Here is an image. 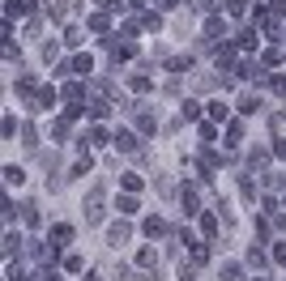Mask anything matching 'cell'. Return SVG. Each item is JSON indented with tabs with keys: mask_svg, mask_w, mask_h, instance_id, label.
<instances>
[{
	"mask_svg": "<svg viewBox=\"0 0 286 281\" xmlns=\"http://www.w3.org/2000/svg\"><path fill=\"white\" fill-rule=\"evenodd\" d=\"M103 217V188H90L86 196V222H99Z\"/></svg>",
	"mask_w": 286,
	"mask_h": 281,
	"instance_id": "obj_1",
	"label": "cell"
},
{
	"mask_svg": "<svg viewBox=\"0 0 286 281\" xmlns=\"http://www.w3.org/2000/svg\"><path fill=\"white\" fill-rule=\"evenodd\" d=\"M115 149H120V154H137V132L120 128V132H115Z\"/></svg>",
	"mask_w": 286,
	"mask_h": 281,
	"instance_id": "obj_2",
	"label": "cell"
},
{
	"mask_svg": "<svg viewBox=\"0 0 286 281\" xmlns=\"http://www.w3.org/2000/svg\"><path fill=\"white\" fill-rule=\"evenodd\" d=\"M222 34H226V26H222V17H209V21H205V47H209V43H218Z\"/></svg>",
	"mask_w": 286,
	"mask_h": 281,
	"instance_id": "obj_3",
	"label": "cell"
},
{
	"mask_svg": "<svg viewBox=\"0 0 286 281\" xmlns=\"http://www.w3.org/2000/svg\"><path fill=\"white\" fill-rule=\"evenodd\" d=\"M30 13V0H5V17L13 21V17H26Z\"/></svg>",
	"mask_w": 286,
	"mask_h": 281,
	"instance_id": "obj_4",
	"label": "cell"
},
{
	"mask_svg": "<svg viewBox=\"0 0 286 281\" xmlns=\"http://www.w3.org/2000/svg\"><path fill=\"white\" fill-rule=\"evenodd\" d=\"M180 200H184V213H188V217H193V213H201V200H197V188H184V196H180Z\"/></svg>",
	"mask_w": 286,
	"mask_h": 281,
	"instance_id": "obj_5",
	"label": "cell"
},
{
	"mask_svg": "<svg viewBox=\"0 0 286 281\" xmlns=\"http://www.w3.org/2000/svg\"><path fill=\"white\" fill-rule=\"evenodd\" d=\"M128 235H133V230H128L124 222H115L111 230H107V239H111V243H115V247H120V243H128Z\"/></svg>",
	"mask_w": 286,
	"mask_h": 281,
	"instance_id": "obj_6",
	"label": "cell"
},
{
	"mask_svg": "<svg viewBox=\"0 0 286 281\" xmlns=\"http://www.w3.org/2000/svg\"><path fill=\"white\" fill-rule=\"evenodd\" d=\"M201 230H205V239L218 235V213H201Z\"/></svg>",
	"mask_w": 286,
	"mask_h": 281,
	"instance_id": "obj_7",
	"label": "cell"
},
{
	"mask_svg": "<svg viewBox=\"0 0 286 281\" xmlns=\"http://www.w3.org/2000/svg\"><path fill=\"white\" fill-rule=\"evenodd\" d=\"M52 107H56V90L47 85V90H39V111H52Z\"/></svg>",
	"mask_w": 286,
	"mask_h": 281,
	"instance_id": "obj_8",
	"label": "cell"
},
{
	"mask_svg": "<svg viewBox=\"0 0 286 281\" xmlns=\"http://www.w3.org/2000/svg\"><path fill=\"white\" fill-rule=\"evenodd\" d=\"M240 111H244V115H256V111H260V98H252V94H244V98H240Z\"/></svg>",
	"mask_w": 286,
	"mask_h": 281,
	"instance_id": "obj_9",
	"label": "cell"
},
{
	"mask_svg": "<svg viewBox=\"0 0 286 281\" xmlns=\"http://www.w3.org/2000/svg\"><path fill=\"white\" fill-rule=\"evenodd\" d=\"M180 115H184V119H197V115H201V103L184 98V103H180Z\"/></svg>",
	"mask_w": 286,
	"mask_h": 281,
	"instance_id": "obj_10",
	"label": "cell"
},
{
	"mask_svg": "<svg viewBox=\"0 0 286 281\" xmlns=\"http://www.w3.org/2000/svg\"><path fill=\"white\" fill-rule=\"evenodd\" d=\"M21 243H26L21 235H5V256H17V251H21Z\"/></svg>",
	"mask_w": 286,
	"mask_h": 281,
	"instance_id": "obj_11",
	"label": "cell"
},
{
	"mask_svg": "<svg viewBox=\"0 0 286 281\" xmlns=\"http://www.w3.org/2000/svg\"><path fill=\"white\" fill-rule=\"evenodd\" d=\"M21 217H26V226H39V205H21Z\"/></svg>",
	"mask_w": 286,
	"mask_h": 281,
	"instance_id": "obj_12",
	"label": "cell"
},
{
	"mask_svg": "<svg viewBox=\"0 0 286 281\" xmlns=\"http://www.w3.org/2000/svg\"><path fill=\"white\" fill-rule=\"evenodd\" d=\"M137 128H141V132H146V137H150V132H154V128H158V119H154V115H146V111H141V115H137Z\"/></svg>",
	"mask_w": 286,
	"mask_h": 281,
	"instance_id": "obj_13",
	"label": "cell"
},
{
	"mask_svg": "<svg viewBox=\"0 0 286 281\" xmlns=\"http://www.w3.org/2000/svg\"><path fill=\"white\" fill-rule=\"evenodd\" d=\"M240 192H244V200H256V183L248 175H240Z\"/></svg>",
	"mask_w": 286,
	"mask_h": 281,
	"instance_id": "obj_14",
	"label": "cell"
},
{
	"mask_svg": "<svg viewBox=\"0 0 286 281\" xmlns=\"http://www.w3.org/2000/svg\"><path fill=\"white\" fill-rule=\"evenodd\" d=\"M226 13H231V17H244V13H248V0H226Z\"/></svg>",
	"mask_w": 286,
	"mask_h": 281,
	"instance_id": "obj_15",
	"label": "cell"
},
{
	"mask_svg": "<svg viewBox=\"0 0 286 281\" xmlns=\"http://www.w3.org/2000/svg\"><path fill=\"white\" fill-rule=\"evenodd\" d=\"M244 141V124H231L226 128V145H240Z\"/></svg>",
	"mask_w": 286,
	"mask_h": 281,
	"instance_id": "obj_16",
	"label": "cell"
},
{
	"mask_svg": "<svg viewBox=\"0 0 286 281\" xmlns=\"http://www.w3.org/2000/svg\"><path fill=\"white\" fill-rule=\"evenodd\" d=\"M222 281H244V268L240 264H226L222 268Z\"/></svg>",
	"mask_w": 286,
	"mask_h": 281,
	"instance_id": "obj_17",
	"label": "cell"
},
{
	"mask_svg": "<svg viewBox=\"0 0 286 281\" xmlns=\"http://www.w3.org/2000/svg\"><path fill=\"white\" fill-rule=\"evenodd\" d=\"M86 111H90V119H103L107 111H111V103H90V107H86Z\"/></svg>",
	"mask_w": 286,
	"mask_h": 281,
	"instance_id": "obj_18",
	"label": "cell"
},
{
	"mask_svg": "<svg viewBox=\"0 0 286 281\" xmlns=\"http://www.w3.org/2000/svg\"><path fill=\"white\" fill-rule=\"evenodd\" d=\"M52 239L56 243H68V239H73V226H52Z\"/></svg>",
	"mask_w": 286,
	"mask_h": 281,
	"instance_id": "obj_19",
	"label": "cell"
},
{
	"mask_svg": "<svg viewBox=\"0 0 286 281\" xmlns=\"http://www.w3.org/2000/svg\"><path fill=\"white\" fill-rule=\"evenodd\" d=\"M115 209L128 217V213H137V200H133V196H120V200H115Z\"/></svg>",
	"mask_w": 286,
	"mask_h": 281,
	"instance_id": "obj_20",
	"label": "cell"
},
{
	"mask_svg": "<svg viewBox=\"0 0 286 281\" xmlns=\"http://www.w3.org/2000/svg\"><path fill=\"white\" fill-rule=\"evenodd\" d=\"M137 264H146V268H150V264H158V256H154V247H141V251H137Z\"/></svg>",
	"mask_w": 286,
	"mask_h": 281,
	"instance_id": "obj_21",
	"label": "cell"
},
{
	"mask_svg": "<svg viewBox=\"0 0 286 281\" xmlns=\"http://www.w3.org/2000/svg\"><path fill=\"white\" fill-rule=\"evenodd\" d=\"M248 162H252V166H265V162H269V149H252V154H248Z\"/></svg>",
	"mask_w": 286,
	"mask_h": 281,
	"instance_id": "obj_22",
	"label": "cell"
},
{
	"mask_svg": "<svg viewBox=\"0 0 286 281\" xmlns=\"http://www.w3.org/2000/svg\"><path fill=\"white\" fill-rule=\"evenodd\" d=\"M5 179L9 183H21V179H26V170H21V166H5Z\"/></svg>",
	"mask_w": 286,
	"mask_h": 281,
	"instance_id": "obj_23",
	"label": "cell"
},
{
	"mask_svg": "<svg viewBox=\"0 0 286 281\" xmlns=\"http://www.w3.org/2000/svg\"><path fill=\"white\" fill-rule=\"evenodd\" d=\"M162 230H166V226L158 222V217H150V222H146V235H150V239H158V235H162Z\"/></svg>",
	"mask_w": 286,
	"mask_h": 281,
	"instance_id": "obj_24",
	"label": "cell"
},
{
	"mask_svg": "<svg viewBox=\"0 0 286 281\" xmlns=\"http://www.w3.org/2000/svg\"><path fill=\"white\" fill-rule=\"evenodd\" d=\"M209 260V247H205V243H197V247H193V264H205Z\"/></svg>",
	"mask_w": 286,
	"mask_h": 281,
	"instance_id": "obj_25",
	"label": "cell"
},
{
	"mask_svg": "<svg viewBox=\"0 0 286 281\" xmlns=\"http://www.w3.org/2000/svg\"><path fill=\"white\" fill-rule=\"evenodd\" d=\"M128 85H133V90H137V94H146V90H150V85H154V81H150V77H141V72H137V77H133V81H128Z\"/></svg>",
	"mask_w": 286,
	"mask_h": 281,
	"instance_id": "obj_26",
	"label": "cell"
},
{
	"mask_svg": "<svg viewBox=\"0 0 286 281\" xmlns=\"http://www.w3.org/2000/svg\"><path fill=\"white\" fill-rule=\"evenodd\" d=\"M90 68H94L90 56H77V60H73V72H90Z\"/></svg>",
	"mask_w": 286,
	"mask_h": 281,
	"instance_id": "obj_27",
	"label": "cell"
},
{
	"mask_svg": "<svg viewBox=\"0 0 286 281\" xmlns=\"http://www.w3.org/2000/svg\"><path fill=\"white\" fill-rule=\"evenodd\" d=\"M248 264H252V268H265V256H260V247L248 251Z\"/></svg>",
	"mask_w": 286,
	"mask_h": 281,
	"instance_id": "obj_28",
	"label": "cell"
},
{
	"mask_svg": "<svg viewBox=\"0 0 286 281\" xmlns=\"http://www.w3.org/2000/svg\"><path fill=\"white\" fill-rule=\"evenodd\" d=\"M9 281H26V268H21V264H9Z\"/></svg>",
	"mask_w": 286,
	"mask_h": 281,
	"instance_id": "obj_29",
	"label": "cell"
},
{
	"mask_svg": "<svg viewBox=\"0 0 286 281\" xmlns=\"http://www.w3.org/2000/svg\"><path fill=\"white\" fill-rule=\"evenodd\" d=\"M141 21H146L150 30H158V26H162V17H158V13H141Z\"/></svg>",
	"mask_w": 286,
	"mask_h": 281,
	"instance_id": "obj_30",
	"label": "cell"
},
{
	"mask_svg": "<svg viewBox=\"0 0 286 281\" xmlns=\"http://www.w3.org/2000/svg\"><path fill=\"white\" fill-rule=\"evenodd\" d=\"M90 30H107V13H94L90 17Z\"/></svg>",
	"mask_w": 286,
	"mask_h": 281,
	"instance_id": "obj_31",
	"label": "cell"
},
{
	"mask_svg": "<svg viewBox=\"0 0 286 281\" xmlns=\"http://www.w3.org/2000/svg\"><path fill=\"white\" fill-rule=\"evenodd\" d=\"M240 47H256V30H244L240 34Z\"/></svg>",
	"mask_w": 286,
	"mask_h": 281,
	"instance_id": "obj_32",
	"label": "cell"
},
{
	"mask_svg": "<svg viewBox=\"0 0 286 281\" xmlns=\"http://www.w3.org/2000/svg\"><path fill=\"white\" fill-rule=\"evenodd\" d=\"M209 119H226V107L222 103H209Z\"/></svg>",
	"mask_w": 286,
	"mask_h": 281,
	"instance_id": "obj_33",
	"label": "cell"
},
{
	"mask_svg": "<svg viewBox=\"0 0 286 281\" xmlns=\"http://www.w3.org/2000/svg\"><path fill=\"white\" fill-rule=\"evenodd\" d=\"M269 85H273V94H286V77H269Z\"/></svg>",
	"mask_w": 286,
	"mask_h": 281,
	"instance_id": "obj_34",
	"label": "cell"
},
{
	"mask_svg": "<svg viewBox=\"0 0 286 281\" xmlns=\"http://www.w3.org/2000/svg\"><path fill=\"white\" fill-rule=\"evenodd\" d=\"M273 260H278V264H286V243H278V247H273Z\"/></svg>",
	"mask_w": 286,
	"mask_h": 281,
	"instance_id": "obj_35",
	"label": "cell"
},
{
	"mask_svg": "<svg viewBox=\"0 0 286 281\" xmlns=\"http://www.w3.org/2000/svg\"><path fill=\"white\" fill-rule=\"evenodd\" d=\"M197 9H205V13H213V9H218V0H201Z\"/></svg>",
	"mask_w": 286,
	"mask_h": 281,
	"instance_id": "obj_36",
	"label": "cell"
},
{
	"mask_svg": "<svg viewBox=\"0 0 286 281\" xmlns=\"http://www.w3.org/2000/svg\"><path fill=\"white\" fill-rule=\"evenodd\" d=\"M86 281H99V277H86Z\"/></svg>",
	"mask_w": 286,
	"mask_h": 281,
	"instance_id": "obj_37",
	"label": "cell"
},
{
	"mask_svg": "<svg viewBox=\"0 0 286 281\" xmlns=\"http://www.w3.org/2000/svg\"><path fill=\"white\" fill-rule=\"evenodd\" d=\"M282 39H286V30H282Z\"/></svg>",
	"mask_w": 286,
	"mask_h": 281,
	"instance_id": "obj_38",
	"label": "cell"
}]
</instances>
